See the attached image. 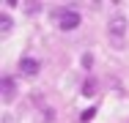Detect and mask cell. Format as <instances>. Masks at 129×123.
I'll return each mask as SVG.
<instances>
[{
  "label": "cell",
  "mask_w": 129,
  "mask_h": 123,
  "mask_svg": "<svg viewBox=\"0 0 129 123\" xmlns=\"http://www.w3.org/2000/svg\"><path fill=\"white\" fill-rule=\"evenodd\" d=\"M126 27H129V22H126L124 14H113L110 22H107V36H110V41H113V44H121L124 36H126Z\"/></svg>",
  "instance_id": "6da1fadb"
},
{
  "label": "cell",
  "mask_w": 129,
  "mask_h": 123,
  "mask_svg": "<svg viewBox=\"0 0 129 123\" xmlns=\"http://www.w3.org/2000/svg\"><path fill=\"white\" fill-rule=\"evenodd\" d=\"M55 22H58V27H60L63 33H69V30L80 27V14L72 11V8H58V11H55Z\"/></svg>",
  "instance_id": "7a4b0ae2"
},
{
  "label": "cell",
  "mask_w": 129,
  "mask_h": 123,
  "mask_svg": "<svg viewBox=\"0 0 129 123\" xmlns=\"http://www.w3.org/2000/svg\"><path fill=\"white\" fill-rule=\"evenodd\" d=\"M39 71H41V63H39L36 57L25 55V57L19 60V74H22V77H39Z\"/></svg>",
  "instance_id": "3957f363"
},
{
  "label": "cell",
  "mask_w": 129,
  "mask_h": 123,
  "mask_svg": "<svg viewBox=\"0 0 129 123\" xmlns=\"http://www.w3.org/2000/svg\"><path fill=\"white\" fill-rule=\"evenodd\" d=\"M0 96H3V101H11L17 96V82L11 79V74H3V79H0Z\"/></svg>",
  "instance_id": "277c9868"
},
{
  "label": "cell",
  "mask_w": 129,
  "mask_h": 123,
  "mask_svg": "<svg viewBox=\"0 0 129 123\" xmlns=\"http://www.w3.org/2000/svg\"><path fill=\"white\" fill-rule=\"evenodd\" d=\"M80 93H82L85 98H93L96 93H99V79H96V77H85L82 85H80Z\"/></svg>",
  "instance_id": "5b68a950"
},
{
  "label": "cell",
  "mask_w": 129,
  "mask_h": 123,
  "mask_svg": "<svg viewBox=\"0 0 129 123\" xmlns=\"http://www.w3.org/2000/svg\"><path fill=\"white\" fill-rule=\"evenodd\" d=\"M41 115H44V123H55V118H58L55 107H41Z\"/></svg>",
  "instance_id": "8992f818"
},
{
  "label": "cell",
  "mask_w": 129,
  "mask_h": 123,
  "mask_svg": "<svg viewBox=\"0 0 129 123\" xmlns=\"http://www.w3.org/2000/svg\"><path fill=\"white\" fill-rule=\"evenodd\" d=\"M0 33L6 36V33H11V19H8V14H3L0 17Z\"/></svg>",
  "instance_id": "52a82bcc"
},
{
  "label": "cell",
  "mask_w": 129,
  "mask_h": 123,
  "mask_svg": "<svg viewBox=\"0 0 129 123\" xmlns=\"http://www.w3.org/2000/svg\"><path fill=\"white\" fill-rule=\"evenodd\" d=\"M93 115H96V107H88V109H85V112L80 115V120H82V123H88L91 118H93Z\"/></svg>",
  "instance_id": "ba28073f"
},
{
  "label": "cell",
  "mask_w": 129,
  "mask_h": 123,
  "mask_svg": "<svg viewBox=\"0 0 129 123\" xmlns=\"http://www.w3.org/2000/svg\"><path fill=\"white\" fill-rule=\"evenodd\" d=\"M91 66H93V55L85 52V55H82V69H91Z\"/></svg>",
  "instance_id": "9c48e42d"
},
{
  "label": "cell",
  "mask_w": 129,
  "mask_h": 123,
  "mask_svg": "<svg viewBox=\"0 0 129 123\" xmlns=\"http://www.w3.org/2000/svg\"><path fill=\"white\" fill-rule=\"evenodd\" d=\"M124 123H129V120H124Z\"/></svg>",
  "instance_id": "30bf717a"
}]
</instances>
